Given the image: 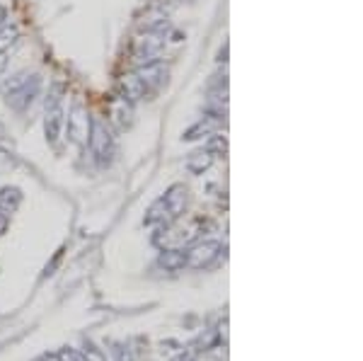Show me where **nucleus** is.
<instances>
[{
	"mask_svg": "<svg viewBox=\"0 0 363 361\" xmlns=\"http://www.w3.org/2000/svg\"><path fill=\"white\" fill-rule=\"evenodd\" d=\"M87 143H90V150L92 155L102 162H107L109 158H112L114 153V136L112 131L107 129V126L102 124V121H92L90 124V136H87Z\"/></svg>",
	"mask_w": 363,
	"mask_h": 361,
	"instance_id": "nucleus-3",
	"label": "nucleus"
},
{
	"mask_svg": "<svg viewBox=\"0 0 363 361\" xmlns=\"http://www.w3.org/2000/svg\"><path fill=\"white\" fill-rule=\"evenodd\" d=\"M8 17H10L8 8H5V5H0V27H5V25H8Z\"/></svg>",
	"mask_w": 363,
	"mask_h": 361,
	"instance_id": "nucleus-17",
	"label": "nucleus"
},
{
	"mask_svg": "<svg viewBox=\"0 0 363 361\" xmlns=\"http://www.w3.org/2000/svg\"><path fill=\"white\" fill-rule=\"evenodd\" d=\"M90 114H87V109L83 107L80 102H75L73 107H70L68 112V119L63 121V129H66V136L70 143L75 145H83L87 143V136H90Z\"/></svg>",
	"mask_w": 363,
	"mask_h": 361,
	"instance_id": "nucleus-2",
	"label": "nucleus"
},
{
	"mask_svg": "<svg viewBox=\"0 0 363 361\" xmlns=\"http://www.w3.org/2000/svg\"><path fill=\"white\" fill-rule=\"evenodd\" d=\"M63 104H56V107H46V119H44V133H46V141L56 143L58 136L63 131Z\"/></svg>",
	"mask_w": 363,
	"mask_h": 361,
	"instance_id": "nucleus-9",
	"label": "nucleus"
},
{
	"mask_svg": "<svg viewBox=\"0 0 363 361\" xmlns=\"http://www.w3.org/2000/svg\"><path fill=\"white\" fill-rule=\"evenodd\" d=\"M218 126H220V114L218 112L206 114V116H201L196 124H191L189 129L182 133V138H184V141H199V138L216 133V131H218Z\"/></svg>",
	"mask_w": 363,
	"mask_h": 361,
	"instance_id": "nucleus-8",
	"label": "nucleus"
},
{
	"mask_svg": "<svg viewBox=\"0 0 363 361\" xmlns=\"http://www.w3.org/2000/svg\"><path fill=\"white\" fill-rule=\"evenodd\" d=\"M186 199H189V194H186V187H182V184H174V187L167 189V194L162 196L160 204H162V211H165V221H172L184 213L186 209Z\"/></svg>",
	"mask_w": 363,
	"mask_h": 361,
	"instance_id": "nucleus-6",
	"label": "nucleus"
},
{
	"mask_svg": "<svg viewBox=\"0 0 363 361\" xmlns=\"http://www.w3.org/2000/svg\"><path fill=\"white\" fill-rule=\"evenodd\" d=\"M218 252H220V243L206 240V243L196 245L189 255H186V265L194 267V270H201V267H208L211 262L218 257Z\"/></svg>",
	"mask_w": 363,
	"mask_h": 361,
	"instance_id": "nucleus-7",
	"label": "nucleus"
},
{
	"mask_svg": "<svg viewBox=\"0 0 363 361\" xmlns=\"http://www.w3.org/2000/svg\"><path fill=\"white\" fill-rule=\"evenodd\" d=\"M8 228V218H5V213H0V233H5Z\"/></svg>",
	"mask_w": 363,
	"mask_h": 361,
	"instance_id": "nucleus-18",
	"label": "nucleus"
},
{
	"mask_svg": "<svg viewBox=\"0 0 363 361\" xmlns=\"http://www.w3.org/2000/svg\"><path fill=\"white\" fill-rule=\"evenodd\" d=\"M213 158L216 155L211 153L208 148H199L189 155V158H186V170L194 172V174H203L211 165H213Z\"/></svg>",
	"mask_w": 363,
	"mask_h": 361,
	"instance_id": "nucleus-10",
	"label": "nucleus"
},
{
	"mask_svg": "<svg viewBox=\"0 0 363 361\" xmlns=\"http://www.w3.org/2000/svg\"><path fill=\"white\" fill-rule=\"evenodd\" d=\"M39 361H58V359H56V357H42Z\"/></svg>",
	"mask_w": 363,
	"mask_h": 361,
	"instance_id": "nucleus-20",
	"label": "nucleus"
},
{
	"mask_svg": "<svg viewBox=\"0 0 363 361\" xmlns=\"http://www.w3.org/2000/svg\"><path fill=\"white\" fill-rule=\"evenodd\" d=\"M17 37H20V29H17L15 25L0 27V54H5V51L17 42Z\"/></svg>",
	"mask_w": 363,
	"mask_h": 361,
	"instance_id": "nucleus-12",
	"label": "nucleus"
},
{
	"mask_svg": "<svg viewBox=\"0 0 363 361\" xmlns=\"http://www.w3.org/2000/svg\"><path fill=\"white\" fill-rule=\"evenodd\" d=\"M160 265L167 272H177L182 267H186V255L179 252V250H167V252L160 255Z\"/></svg>",
	"mask_w": 363,
	"mask_h": 361,
	"instance_id": "nucleus-11",
	"label": "nucleus"
},
{
	"mask_svg": "<svg viewBox=\"0 0 363 361\" xmlns=\"http://www.w3.org/2000/svg\"><path fill=\"white\" fill-rule=\"evenodd\" d=\"M61 361H85L83 354H78V352H61Z\"/></svg>",
	"mask_w": 363,
	"mask_h": 361,
	"instance_id": "nucleus-14",
	"label": "nucleus"
},
{
	"mask_svg": "<svg viewBox=\"0 0 363 361\" xmlns=\"http://www.w3.org/2000/svg\"><path fill=\"white\" fill-rule=\"evenodd\" d=\"M39 92H42V78L37 73H17L13 80H8L3 87L5 102L15 109V112H27L34 102H37Z\"/></svg>",
	"mask_w": 363,
	"mask_h": 361,
	"instance_id": "nucleus-1",
	"label": "nucleus"
},
{
	"mask_svg": "<svg viewBox=\"0 0 363 361\" xmlns=\"http://www.w3.org/2000/svg\"><path fill=\"white\" fill-rule=\"evenodd\" d=\"M162 49H165V34L145 32V37H140L136 44V58L140 63L157 61Z\"/></svg>",
	"mask_w": 363,
	"mask_h": 361,
	"instance_id": "nucleus-5",
	"label": "nucleus"
},
{
	"mask_svg": "<svg viewBox=\"0 0 363 361\" xmlns=\"http://www.w3.org/2000/svg\"><path fill=\"white\" fill-rule=\"evenodd\" d=\"M85 361H104L102 354L97 352L95 347H87V354H85Z\"/></svg>",
	"mask_w": 363,
	"mask_h": 361,
	"instance_id": "nucleus-15",
	"label": "nucleus"
},
{
	"mask_svg": "<svg viewBox=\"0 0 363 361\" xmlns=\"http://www.w3.org/2000/svg\"><path fill=\"white\" fill-rule=\"evenodd\" d=\"M206 148L211 150V153H225V148H228V141H225V136H220L218 131L216 133H211L208 136V143H206Z\"/></svg>",
	"mask_w": 363,
	"mask_h": 361,
	"instance_id": "nucleus-13",
	"label": "nucleus"
},
{
	"mask_svg": "<svg viewBox=\"0 0 363 361\" xmlns=\"http://www.w3.org/2000/svg\"><path fill=\"white\" fill-rule=\"evenodd\" d=\"M138 83L148 90H160L162 85L167 83V68L165 63L157 58V61H148V63H140V68L136 71Z\"/></svg>",
	"mask_w": 363,
	"mask_h": 361,
	"instance_id": "nucleus-4",
	"label": "nucleus"
},
{
	"mask_svg": "<svg viewBox=\"0 0 363 361\" xmlns=\"http://www.w3.org/2000/svg\"><path fill=\"white\" fill-rule=\"evenodd\" d=\"M8 66H10V58H8V51H5V54H0V78L8 71Z\"/></svg>",
	"mask_w": 363,
	"mask_h": 361,
	"instance_id": "nucleus-16",
	"label": "nucleus"
},
{
	"mask_svg": "<svg viewBox=\"0 0 363 361\" xmlns=\"http://www.w3.org/2000/svg\"><path fill=\"white\" fill-rule=\"evenodd\" d=\"M116 361H131V359H128V354H126V359H124V352H121V349H116Z\"/></svg>",
	"mask_w": 363,
	"mask_h": 361,
	"instance_id": "nucleus-19",
	"label": "nucleus"
}]
</instances>
